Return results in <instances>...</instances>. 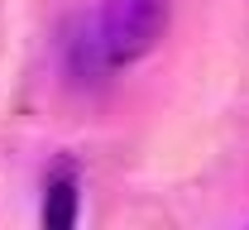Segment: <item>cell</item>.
<instances>
[{"label":"cell","instance_id":"2","mask_svg":"<svg viewBox=\"0 0 249 230\" xmlns=\"http://www.w3.org/2000/svg\"><path fill=\"white\" fill-rule=\"evenodd\" d=\"M77 221V182L72 177H58L43 197V226L48 230H67Z\"/></svg>","mask_w":249,"mask_h":230},{"label":"cell","instance_id":"1","mask_svg":"<svg viewBox=\"0 0 249 230\" xmlns=\"http://www.w3.org/2000/svg\"><path fill=\"white\" fill-rule=\"evenodd\" d=\"M168 29V0H106L101 5V48L110 63H134Z\"/></svg>","mask_w":249,"mask_h":230}]
</instances>
